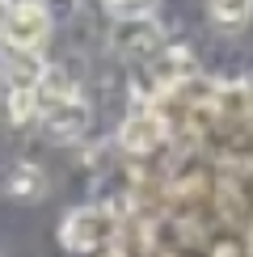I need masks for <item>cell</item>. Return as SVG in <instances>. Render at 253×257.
Wrapping results in <instances>:
<instances>
[{"label": "cell", "mask_w": 253, "mask_h": 257, "mask_svg": "<svg viewBox=\"0 0 253 257\" xmlns=\"http://www.w3.org/2000/svg\"><path fill=\"white\" fill-rule=\"evenodd\" d=\"M105 5H110L114 17H144L156 0H105Z\"/></svg>", "instance_id": "cell-10"}, {"label": "cell", "mask_w": 253, "mask_h": 257, "mask_svg": "<svg viewBox=\"0 0 253 257\" xmlns=\"http://www.w3.org/2000/svg\"><path fill=\"white\" fill-rule=\"evenodd\" d=\"M38 118H42V131L55 139V144H72V139H80L89 131V105L80 97H68V101L51 105V110H42Z\"/></svg>", "instance_id": "cell-4"}, {"label": "cell", "mask_w": 253, "mask_h": 257, "mask_svg": "<svg viewBox=\"0 0 253 257\" xmlns=\"http://www.w3.org/2000/svg\"><path fill=\"white\" fill-rule=\"evenodd\" d=\"M152 76H156V84L173 89V84H182V80H190V76H194V55H190L186 47H169V51H156Z\"/></svg>", "instance_id": "cell-7"}, {"label": "cell", "mask_w": 253, "mask_h": 257, "mask_svg": "<svg viewBox=\"0 0 253 257\" xmlns=\"http://www.w3.org/2000/svg\"><path fill=\"white\" fill-rule=\"evenodd\" d=\"M161 139H165V118L156 110H135L131 118L122 122V131H118V144L131 156H148Z\"/></svg>", "instance_id": "cell-5"}, {"label": "cell", "mask_w": 253, "mask_h": 257, "mask_svg": "<svg viewBox=\"0 0 253 257\" xmlns=\"http://www.w3.org/2000/svg\"><path fill=\"white\" fill-rule=\"evenodd\" d=\"M114 51L126 59H148L161 51V26L148 17H122L118 26H114Z\"/></svg>", "instance_id": "cell-3"}, {"label": "cell", "mask_w": 253, "mask_h": 257, "mask_svg": "<svg viewBox=\"0 0 253 257\" xmlns=\"http://www.w3.org/2000/svg\"><path fill=\"white\" fill-rule=\"evenodd\" d=\"M30 114H34V89H13L9 84L5 89V118L21 126V122H30Z\"/></svg>", "instance_id": "cell-9"}, {"label": "cell", "mask_w": 253, "mask_h": 257, "mask_svg": "<svg viewBox=\"0 0 253 257\" xmlns=\"http://www.w3.org/2000/svg\"><path fill=\"white\" fill-rule=\"evenodd\" d=\"M253 13V0H211V17L224 30H240Z\"/></svg>", "instance_id": "cell-8"}, {"label": "cell", "mask_w": 253, "mask_h": 257, "mask_svg": "<svg viewBox=\"0 0 253 257\" xmlns=\"http://www.w3.org/2000/svg\"><path fill=\"white\" fill-rule=\"evenodd\" d=\"M5 190L17 202H42L47 198V173H42L34 160H17L9 169V177H5Z\"/></svg>", "instance_id": "cell-6"}, {"label": "cell", "mask_w": 253, "mask_h": 257, "mask_svg": "<svg viewBox=\"0 0 253 257\" xmlns=\"http://www.w3.org/2000/svg\"><path fill=\"white\" fill-rule=\"evenodd\" d=\"M0 34H5L9 51H38L51 38V9L42 0H17L0 21Z\"/></svg>", "instance_id": "cell-1"}, {"label": "cell", "mask_w": 253, "mask_h": 257, "mask_svg": "<svg viewBox=\"0 0 253 257\" xmlns=\"http://www.w3.org/2000/svg\"><path fill=\"white\" fill-rule=\"evenodd\" d=\"M114 236V215L105 207H76L59 223V244L68 253H93Z\"/></svg>", "instance_id": "cell-2"}]
</instances>
